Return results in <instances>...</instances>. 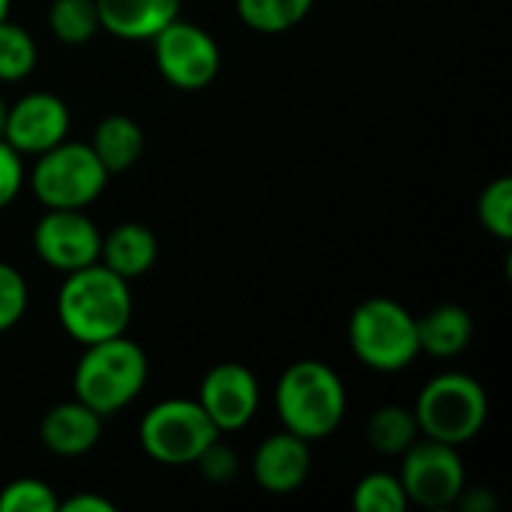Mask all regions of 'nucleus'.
<instances>
[{"label":"nucleus","instance_id":"1","mask_svg":"<svg viewBox=\"0 0 512 512\" xmlns=\"http://www.w3.org/2000/svg\"><path fill=\"white\" fill-rule=\"evenodd\" d=\"M57 321L63 333L78 345L105 342L123 336L132 324V288L105 264H90L63 273L57 291Z\"/></svg>","mask_w":512,"mask_h":512},{"label":"nucleus","instance_id":"2","mask_svg":"<svg viewBox=\"0 0 512 512\" xmlns=\"http://www.w3.org/2000/svg\"><path fill=\"white\" fill-rule=\"evenodd\" d=\"M276 417L282 429L303 441L330 438L348 411V390L342 375L321 360H297L276 381Z\"/></svg>","mask_w":512,"mask_h":512},{"label":"nucleus","instance_id":"3","mask_svg":"<svg viewBox=\"0 0 512 512\" xmlns=\"http://www.w3.org/2000/svg\"><path fill=\"white\" fill-rule=\"evenodd\" d=\"M147 378L150 360L144 348L123 333L105 342L84 345L72 372V393L99 417H111L129 408L144 393Z\"/></svg>","mask_w":512,"mask_h":512},{"label":"nucleus","instance_id":"4","mask_svg":"<svg viewBox=\"0 0 512 512\" xmlns=\"http://www.w3.org/2000/svg\"><path fill=\"white\" fill-rule=\"evenodd\" d=\"M411 411L417 417L420 438L465 447L486 429L489 393L465 372H444L420 390Z\"/></svg>","mask_w":512,"mask_h":512},{"label":"nucleus","instance_id":"5","mask_svg":"<svg viewBox=\"0 0 512 512\" xmlns=\"http://www.w3.org/2000/svg\"><path fill=\"white\" fill-rule=\"evenodd\" d=\"M348 342L354 357L381 375L405 372L420 357L417 318L393 297L363 300L351 312Z\"/></svg>","mask_w":512,"mask_h":512},{"label":"nucleus","instance_id":"6","mask_svg":"<svg viewBox=\"0 0 512 512\" xmlns=\"http://www.w3.org/2000/svg\"><path fill=\"white\" fill-rule=\"evenodd\" d=\"M108 171L81 141H60L39 153L30 171V189L45 210H87L108 186Z\"/></svg>","mask_w":512,"mask_h":512},{"label":"nucleus","instance_id":"7","mask_svg":"<svg viewBox=\"0 0 512 512\" xmlns=\"http://www.w3.org/2000/svg\"><path fill=\"white\" fill-rule=\"evenodd\" d=\"M222 438L210 423L198 399H162L156 402L138 423L141 450L168 468L195 465V459Z\"/></svg>","mask_w":512,"mask_h":512},{"label":"nucleus","instance_id":"8","mask_svg":"<svg viewBox=\"0 0 512 512\" xmlns=\"http://www.w3.org/2000/svg\"><path fill=\"white\" fill-rule=\"evenodd\" d=\"M153 63L159 75L183 93L204 90L216 81L222 69V51L219 42L204 30L201 24L174 18L168 27H162L153 39Z\"/></svg>","mask_w":512,"mask_h":512},{"label":"nucleus","instance_id":"9","mask_svg":"<svg viewBox=\"0 0 512 512\" xmlns=\"http://www.w3.org/2000/svg\"><path fill=\"white\" fill-rule=\"evenodd\" d=\"M402 489L408 495V504H417L423 510H444L453 507L468 486V474L459 456V447L417 438L402 453V471H399Z\"/></svg>","mask_w":512,"mask_h":512},{"label":"nucleus","instance_id":"10","mask_svg":"<svg viewBox=\"0 0 512 512\" xmlns=\"http://www.w3.org/2000/svg\"><path fill=\"white\" fill-rule=\"evenodd\" d=\"M102 231L84 210H45L33 225V252L57 273H72L99 261Z\"/></svg>","mask_w":512,"mask_h":512},{"label":"nucleus","instance_id":"11","mask_svg":"<svg viewBox=\"0 0 512 512\" xmlns=\"http://www.w3.org/2000/svg\"><path fill=\"white\" fill-rule=\"evenodd\" d=\"M195 399L219 435H228L246 429L255 420L261 408V384L249 366L225 360L204 372Z\"/></svg>","mask_w":512,"mask_h":512},{"label":"nucleus","instance_id":"12","mask_svg":"<svg viewBox=\"0 0 512 512\" xmlns=\"http://www.w3.org/2000/svg\"><path fill=\"white\" fill-rule=\"evenodd\" d=\"M72 126L69 105L48 90L24 93L9 105L3 141H9L21 156H39L54 144L66 141Z\"/></svg>","mask_w":512,"mask_h":512},{"label":"nucleus","instance_id":"13","mask_svg":"<svg viewBox=\"0 0 512 512\" xmlns=\"http://www.w3.org/2000/svg\"><path fill=\"white\" fill-rule=\"evenodd\" d=\"M309 471H312L309 441L297 438L288 429L267 435L252 456V477L258 489L267 495H294L309 480Z\"/></svg>","mask_w":512,"mask_h":512},{"label":"nucleus","instance_id":"14","mask_svg":"<svg viewBox=\"0 0 512 512\" xmlns=\"http://www.w3.org/2000/svg\"><path fill=\"white\" fill-rule=\"evenodd\" d=\"M102 423H105V417H99L84 402H78V399L60 402L45 411V417L39 423V441L51 456L78 459V456H87L99 444Z\"/></svg>","mask_w":512,"mask_h":512},{"label":"nucleus","instance_id":"15","mask_svg":"<svg viewBox=\"0 0 512 512\" xmlns=\"http://www.w3.org/2000/svg\"><path fill=\"white\" fill-rule=\"evenodd\" d=\"M183 0H96L99 27L123 42H150L180 18Z\"/></svg>","mask_w":512,"mask_h":512},{"label":"nucleus","instance_id":"16","mask_svg":"<svg viewBox=\"0 0 512 512\" xmlns=\"http://www.w3.org/2000/svg\"><path fill=\"white\" fill-rule=\"evenodd\" d=\"M159 258V237L144 222H120L102 234L99 264L117 273L126 282H135L153 270Z\"/></svg>","mask_w":512,"mask_h":512},{"label":"nucleus","instance_id":"17","mask_svg":"<svg viewBox=\"0 0 512 512\" xmlns=\"http://www.w3.org/2000/svg\"><path fill=\"white\" fill-rule=\"evenodd\" d=\"M417 339L420 354H429L435 360H453L468 351L474 339V318L465 306L441 303L417 318Z\"/></svg>","mask_w":512,"mask_h":512},{"label":"nucleus","instance_id":"18","mask_svg":"<svg viewBox=\"0 0 512 512\" xmlns=\"http://www.w3.org/2000/svg\"><path fill=\"white\" fill-rule=\"evenodd\" d=\"M87 144L108 174H123L144 153V129L129 114H108L96 123Z\"/></svg>","mask_w":512,"mask_h":512},{"label":"nucleus","instance_id":"19","mask_svg":"<svg viewBox=\"0 0 512 512\" xmlns=\"http://www.w3.org/2000/svg\"><path fill=\"white\" fill-rule=\"evenodd\" d=\"M417 438V417L405 405H381L366 423V441L381 456H402Z\"/></svg>","mask_w":512,"mask_h":512},{"label":"nucleus","instance_id":"20","mask_svg":"<svg viewBox=\"0 0 512 512\" xmlns=\"http://www.w3.org/2000/svg\"><path fill=\"white\" fill-rule=\"evenodd\" d=\"M315 0H234L237 18L255 30V33H288L297 27L309 12Z\"/></svg>","mask_w":512,"mask_h":512},{"label":"nucleus","instance_id":"21","mask_svg":"<svg viewBox=\"0 0 512 512\" xmlns=\"http://www.w3.org/2000/svg\"><path fill=\"white\" fill-rule=\"evenodd\" d=\"M45 21L51 36L63 45H84L102 33L96 0H51Z\"/></svg>","mask_w":512,"mask_h":512},{"label":"nucleus","instance_id":"22","mask_svg":"<svg viewBox=\"0 0 512 512\" xmlns=\"http://www.w3.org/2000/svg\"><path fill=\"white\" fill-rule=\"evenodd\" d=\"M39 51L27 27L3 18L0 21V84H18L36 69Z\"/></svg>","mask_w":512,"mask_h":512},{"label":"nucleus","instance_id":"23","mask_svg":"<svg viewBox=\"0 0 512 512\" xmlns=\"http://www.w3.org/2000/svg\"><path fill=\"white\" fill-rule=\"evenodd\" d=\"M351 504L357 512H405L411 507L399 474H390V471L366 474L354 486Z\"/></svg>","mask_w":512,"mask_h":512},{"label":"nucleus","instance_id":"24","mask_svg":"<svg viewBox=\"0 0 512 512\" xmlns=\"http://www.w3.org/2000/svg\"><path fill=\"white\" fill-rule=\"evenodd\" d=\"M477 219L483 231H489L498 240L512 237V180L495 177L477 198Z\"/></svg>","mask_w":512,"mask_h":512},{"label":"nucleus","instance_id":"25","mask_svg":"<svg viewBox=\"0 0 512 512\" xmlns=\"http://www.w3.org/2000/svg\"><path fill=\"white\" fill-rule=\"evenodd\" d=\"M57 492L36 477H18L0 489V512H57Z\"/></svg>","mask_w":512,"mask_h":512},{"label":"nucleus","instance_id":"26","mask_svg":"<svg viewBox=\"0 0 512 512\" xmlns=\"http://www.w3.org/2000/svg\"><path fill=\"white\" fill-rule=\"evenodd\" d=\"M30 306V288L18 267L0 261V336L21 324Z\"/></svg>","mask_w":512,"mask_h":512},{"label":"nucleus","instance_id":"27","mask_svg":"<svg viewBox=\"0 0 512 512\" xmlns=\"http://www.w3.org/2000/svg\"><path fill=\"white\" fill-rule=\"evenodd\" d=\"M195 468L201 471V477L204 480H210V483H231L234 477H237V471H240V459H237V453L228 447V444H222L219 438L195 459Z\"/></svg>","mask_w":512,"mask_h":512},{"label":"nucleus","instance_id":"28","mask_svg":"<svg viewBox=\"0 0 512 512\" xmlns=\"http://www.w3.org/2000/svg\"><path fill=\"white\" fill-rule=\"evenodd\" d=\"M24 180H27L24 156L9 141L0 138V210H6L18 198Z\"/></svg>","mask_w":512,"mask_h":512},{"label":"nucleus","instance_id":"29","mask_svg":"<svg viewBox=\"0 0 512 512\" xmlns=\"http://www.w3.org/2000/svg\"><path fill=\"white\" fill-rule=\"evenodd\" d=\"M60 512H114V504L105 498V495H96V492H78L66 501L57 504Z\"/></svg>","mask_w":512,"mask_h":512},{"label":"nucleus","instance_id":"30","mask_svg":"<svg viewBox=\"0 0 512 512\" xmlns=\"http://www.w3.org/2000/svg\"><path fill=\"white\" fill-rule=\"evenodd\" d=\"M456 504L465 512H492L498 507L492 489H486V486H465Z\"/></svg>","mask_w":512,"mask_h":512},{"label":"nucleus","instance_id":"31","mask_svg":"<svg viewBox=\"0 0 512 512\" xmlns=\"http://www.w3.org/2000/svg\"><path fill=\"white\" fill-rule=\"evenodd\" d=\"M6 114H9V102L0 93V138H3V129H6Z\"/></svg>","mask_w":512,"mask_h":512},{"label":"nucleus","instance_id":"32","mask_svg":"<svg viewBox=\"0 0 512 512\" xmlns=\"http://www.w3.org/2000/svg\"><path fill=\"white\" fill-rule=\"evenodd\" d=\"M9 6H12V0H0V21L9 18Z\"/></svg>","mask_w":512,"mask_h":512}]
</instances>
